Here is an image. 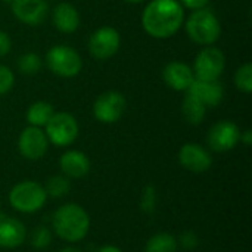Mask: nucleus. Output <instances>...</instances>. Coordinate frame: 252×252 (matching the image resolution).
Returning <instances> with one entry per match:
<instances>
[{
  "instance_id": "72a5a7b5",
  "label": "nucleus",
  "mask_w": 252,
  "mask_h": 252,
  "mask_svg": "<svg viewBox=\"0 0 252 252\" xmlns=\"http://www.w3.org/2000/svg\"><path fill=\"white\" fill-rule=\"evenodd\" d=\"M126 3H131V4H137V3H142L145 0H124Z\"/></svg>"
},
{
  "instance_id": "ddd939ff",
  "label": "nucleus",
  "mask_w": 252,
  "mask_h": 252,
  "mask_svg": "<svg viewBox=\"0 0 252 252\" xmlns=\"http://www.w3.org/2000/svg\"><path fill=\"white\" fill-rule=\"evenodd\" d=\"M179 162L188 171L192 173H205L213 164V158L205 148L196 143H186L179 152Z\"/></svg>"
},
{
  "instance_id": "7c9ffc66",
  "label": "nucleus",
  "mask_w": 252,
  "mask_h": 252,
  "mask_svg": "<svg viewBox=\"0 0 252 252\" xmlns=\"http://www.w3.org/2000/svg\"><path fill=\"white\" fill-rule=\"evenodd\" d=\"M239 142H242L244 145H247V146H250L252 143V133L251 130H245L244 133H241V139H239Z\"/></svg>"
},
{
  "instance_id": "2eb2a0df",
  "label": "nucleus",
  "mask_w": 252,
  "mask_h": 252,
  "mask_svg": "<svg viewBox=\"0 0 252 252\" xmlns=\"http://www.w3.org/2000/svg\"><path fill=\"white\" fill-rule=\"evenodd\" d=\"M52 22L59 32L71 34L80 27L81 18L77 7L68 1H59L52 12Z\"/></svg>"
},
{
  "instance_id": "aec40b11",
  "label": "nucleus",
  "mask_w": 252,
  "mask_h": 252,
  "mask_svg": "<svg viewBox=\"0 0 252 252\" xmlns=\"http://www.w3.org/2000/svg\"><path fill=\"white\" fill-rule=\"evenodd\" d=\"M53 114H55V109H53L52 103L38 100V102H34L32 105H30L25 117H27V121L30 126L41 128L49 123V120L52 118Z\"/></svg>"
},
{
  "instance_id": "5701e85b",
  "label": "nucleus",
  "mask_w": 252,
  "mask_h": 252,
  "mask_svg": "<svg viewBox=\"0 0 252 252\" xmlns=\"http://www.w3.org/2000/svg\"><path fill=\"white\" fill-rule=\"evenodd\" d=\"M69 189H71L69 180L63 176L50 177L46 183V188H44L47 196H52V198H62V196L68 195Z\"/></svg>"
},
{
  "instance_id": "9d476101",
  "label": "nucleus",
  "mask_w": 252,
  "mask_h": 252,
  "mask_svg": "<svg viewBox=\"0 0 252 252\" xmlns=\"http://www.w3.org/2000/svg\"><path fill=\"white\" fill-rule=\"evenodd\" d=\"M49 148V140L40 127H32L28 126L27 128L22 130L18 139V149L21 155L27 159L37 161L44 157Z\"/></svg>"
},
{
  "instance_id": "f8f14e48",
  "label": "nucleus",
  "mask_w": 252,
  "mask_h": 252,
  "mask_svg": "<svg viewBox=\"0 0 252 252\" xmlns=\"http://www.w3.org/2000/svg\"><path fill=\"white\" fill-rule=\"evenodd\" d=\"M241 139L239 127L232 121H220L208 131V145L216 152L232 151Z\"/></svg>"
},
{
  "instance_id": "20e7f679",
  "label": "nucleus",
  "mask_w": 252,
  "mask_h": 252,
  "mask_svg": "<svg viewBox=\"0 0 252 252\" xmlns=\"http://www.w3.org/2000/svg\"><path fill=\"white\" fill-rule=\"evenodd\" d=\"M47 68L58 77L72 78L80 74L83 68V61L78 52L65 44H56L50 47L46 53Z\"/></svg>"
},
{
  "instance_id": "c756f323",
  "label": "nucleus",
  "mask_w": 252,
  "mask_h": 252,
  "mask_svg": "<svg viewBox=\"0 0 252 252\" xmlns=\"http://www.w3.org/2000/svg\"><path fill=\"white\" fill-rule=\"evenodd\" d=\"M154 201H155L154 189H152V188H146L145 195H143V201H142L143 210H145V211H152V208H154Z\"/></svg>"
},
{
  "instance_id": "cd10ccee",
  "label": "nucleus",
  "mask_w": 252,
  "mask_h": 252,
  "mask_svg": "<svg viewBox=\"0 0 252 252\" xmlns=\"http://www.w3.org/2000/svg\"><path fill=\"white\" fill-rule=\"evenodd\" d=\"M12 49V40L7 32L0 31V58L6 56Z\"/></svg>"
},
{
  "instance_id": "412c9836",
  "label": "nucleus",
  "mask_w": 252,
  "mask_h": 252,
  "mask_svg": "<svg viewBox=\"0 0 252 252\" xmlns=\"http://www.w3.org/2000/svg\"><path fill=\"white\" fill-rule=\"evenodd\" d=\"M177 241L170 233H158L149 239L145 252H176Z\"/></svg>"
},
{
  "instance_id": "a878e982",
  "label": "nucleus",
  "mask_w": 252,
  "mask_h": 252,
  "mask_svg": "<svg viewBox=\"0 0 252 252\" xmlns=\"http://www.w3.org/2000/svg\"><path fill=\"white\" fill-rule=\"evenodd\" d=\"M50 238H52L50 230L47 227L40 226V227L34 229V232L31 235V244H32V247L41 250V248H46L50 244Z\"/></svg>"
},
{
  "instance_id": "7ed1b4c3",
  "label": "nucleus",
  "mask_w": 252,
  "mask_h": 252,
  "mask_svg": "<svg viewBox=\"0 0 252 252\" xmlns=\"http://www.w3.org/2000/svg\"><path fill=\"white\" fill-rule=\"evenodd\" d=\"M185 27L189 38L201 46H213L221 35L219 18L207 7L193 10L189 15Z\"/></svg>"
},
{
  "instance_id": "f704fd0d",
  "label": "nucleus",
  "mask_w": 252,
  "mask_h": 252,
  "mask_svg": "<svg viewBox=\"0 0 252 252\" xmlns=\"http://www.w3.org/2000/svg\"><path fill=\"white\" fill-rule=\"evenodd\" d=\"M6 1H9V3H12V1H13V0H6Z\"/></svg>"
},
{
  "instance_id": "6e6552de",
  "label": "nucleus",
  "mask_w": 252,
  "mask_h": 252,
  "mask_svg": "<svg viewBox=\"0 0 252 252\" xmlns=\"http://www.w3.org/2000/svg\"><path fill=\"white\" fill-rule=\"evenodd\" d=\"M127 100L123 93L108 90L99 94L93 103V115L97 121L105 124L117 123L126 112Z\"/></svg>"
},
{
  "instance_id": "f03ea898",
  "label": "nucleus",
  "mask_w": 252,
  "mask_h": 252,
  "mask_svg": "<svg viewBox=\"0 0 252 252\" xmlns=\"http://www.w3.org/2000/svg\"><path fill=\"white\" fill-rule=\"evenodd\" d=\"M52 223L56 235L66 242L81 241L90 227V219L87 213L75 204H66L58 208L53 214Z\"/></svg>"
},
{
  "instance_id": "393cba45",
  "label": "nucleus",
  "mask_w": 252,
  "mask_h": 252,
  "mask_svg": "<svg viewBox=\"0 0 252 252\" xmlns=\"http://www.w3.org/2000/svg\"><path fill=\"white\" fill-rule=\"evenodd\" d=\"M13 84H15L13 71L6 65H0V96H4L6 93H9Z\"/></svg>"
},
{
  "instance_id": "39448f33",
  "label": "nucleus",
  "mask_w": 252,
  "mask_h": 252,
  "mask_svg": "<svg viewBox=\"0 0 252 252\" xmlns=\"http://www.w3.org/2000/svg\"><path fill=\"white\" fill-rule=\"evenodd\" d=\"M46 199L47 193L44 188L31 180L18 183L9 193L10 205L19 213H35L46 204Z\"/></svg>"
},
{
  "instance_id": "4468645a",
  "label": "nucleus",
  "mask_w": 252,
  "mask_h": 252,
  "mask_svg": "<svg viewBox=\"0 0 252 252\" xmlns=\"http://www.w3.org/2000/svg\"><path fill=\"white\" fill-rule=\"evenodd\" d=\"M162 80L170 89L176 92H188V89L195 81V74L188 63L180 61H173L164 66Z\"/></svg>"
},
{
  "instance_id": "0eeeda50",
  "label": "nucleus",
  "mask_w": 252,
  "mask_h": 252,
  "mask_svg": "<svg viewBox=\"0 0 252 252\" xmlns=\"http://www.w3.org/2000/svg\"><path fill=\"white\" fill-rule=\"evenodd\" d=\"M44 127L47 140L55 146H69L78 136V123L69 112H55Z\"/></svg>"
},
{
  "instance_id": "1a4fd4ad",
  "label": "nucleus",
  "mask_w": 252,
  "mask_h": 252,
  "mask_svg": "<svg viewBox=\"0 0 252 252\" xmlns=\"http://www.w3.org/2000/svg\"><path fill=\"white\" fill-rule=\"evenodd\" d=\"M121 44L120 32L112 27H100L92 32L89 38V52L97 61L112 58Z\"/></svg>"
},
{
  "instance_id": "9b49d317",
  "label": "nucleus",
  "mask_w": 252,
  "mask_h": 252,
  "mask_svg": "<svg viewBox=\"0 0 252 252\" xmlns=\"http://www.w3.org/2000/svg\"><path fill=\"white\" fill-rule=\"evenodd\" d=\"M10 9L18 21L30 27L43 24L49 16L47 0H13Z\"/></svg>"
},
{
  "instance_id": "dca6fc26",
  "label": "nucleus",
  "mask_w": 252,
  "mask_h": 252,
  "mask_svg": "<svg viewBox=\"0 0 252 252\" xmlns=\"http://www.w3.org/2000/svg\"><path fill=\"white\" fill-rule=\"evenodd\" d=\"M186 93L199 99L207 108L219 106L224 97V89L219 81H202L196 78Z\"/></svg>"
},
{
  "instance_id": "f3484780",
  "label": "nucleus",
  "mask_w": 252,
  "mask_h": 252,
  "mask_svg": "<svg viewBox=\"0 0 252 252\" xmlns=\"http://www.w3.org/2000/svg\"><path fill=\"white\" fill-rule=\"evenodd\" d=\"M27 236L25 226L9 216L0 214V247L1 248H16Z\"/></svg>"
},
{
  "instance_id": "c85d7f7f",
  "label": "nucleus",
  "mask_w": 252,
  "mask_h": 252,
  "mask_svg": "<svg viewBox=\"0 0 252 252\" xmlns=\"http://www.w3.org/2000/svg\"><path fill=\"white\" fill-rule=\"evenodd\" d=\"M180 4L183 7H188L190 10H198V9H204L207 7V4L210 3V0H179Z\"/></svg>"
},
{
  "instance_id": "4be33fe9",
  "label": "nucleus",
  "mask_w": 252,
  "mask_h": 252,
  "mask_svg": "<svg viewBox=\"0 0 252 252\" xmlns=\"http://www.w3.org/2000/svg\"><path fill=\"white\" fill-rule=\"evenodd\" d=\"M41 68V58L34 52H27L18 58V69L24 75H34Z\"/></svg>"
},
{
  "instance_id": "f257e3e1",
  "label": "nucleus",
  "mask_w": 252,
  "mask_h": 252,
  "mask_svg": "<svg viewBox=\"0 0 252 252\" xmlns=\"http://www.w3.org/2000/svg\"><path fill=\"white\" fill-rule=\"evenodd\" d=\"M140 21L148 35L158 40L170 38L185 22V7L179 0H151Z\"/></svg>"
},
{
  "instance_id": "2f4dec72",
  "label": "nucleus",
  "mask_w": 252,
  "mask_h": 252,
  "mask_svg": "<svg viewBox=\"0 0 252 252\" xmlns=\"http://www.w3.org/2000/svg\"><path fill=\"white\" fill-rule=\"evenodd\" d=\"M96 252H121V250H118L117 247H102V248H99Z\"/></svg>"
},
{
  "instance_id": "bb28decb",
  "label": "nucleus",
  "mask_w": 252,
  "mask_h": 252,
  "mask_svg": "<svg viewBox=\"0 0 252 252\" xmlns=\"http://www.w3.org/2000/svg\"><path fill=\"white\" fill-rule=\"evenodd\" d=\"M180 244L185 250H193L198 247V236L193 232H185L180 236Z\"/></svg>"
},
{
  "instance_id": "b1692460",
  "label": "nucleus",
  "mask_w": 252,
  "mask_h": 252,
  "mask_svg": "<svg viewBox=\"0 0 252 252\" xmlns=\"http://www.w3.org/2000/svg\"><path fill=\"white\" fill-rule=\"evenodd\" d=\"M235 86L239 92L250 94L252 92V63L241 65L235 72Z\"/></svg>"
},
{
  "instance_id": "473e14b6",
  "label": "nucleus",
  "mask_w": 252,
  "mask_h": 252,
  "mask_svg": "<svg viewBox=\"0 0 252 252\" xmlns=\"http://www.w3.org/2000/svg\"><path fill=\"white\" fill-rule=\"evenodd\" d=\"M59 252H81L80 250H77V248H63L62 251Z\"/></svg>"
},
{
  "instance_id": "6ab92c4d",
  "label": "nucleus",
  "mask_w": 252,
  "mask_h": 252,
  "mask_svg": "<svg viewBox=\"0 0 252 252\" xmlns=\"http://www.w3.org/2000/svg\"><path fill=\"white\" fill-rule=\"evenodd\" d=\"M182 114L189 124L198 126L205 118L207 106L199 99H196L195 96L186 93V96L183 97V102H182Z\"/></svg>"
},
{
  "instance_id": "a211bd4d",
  "label": "nucleus",
  "mask_w": 252,
  "mask_h": 252,
  "mask_svg": "<svg viewBox=\"0 0 252 252\" xmlns=\"http://www.w3.org/2000/svg\"><path fill=\"white\" fill-rule=\"evenodd\" d=\"M59 167L66 177L81 179L90 171V159L80 151H68L61 157Z\"/></svg>"
},
{
  "instance_id": "423d86ee",
  "label": "nucleus",
  "mask_w": 252,
  "mask_h": 252,
  "mask_svg": "<svg viewBox=\"0 0 252 252\" xmlns=\"http://www.w3.org/2000/svg\"><path fill=\"white\" fill-rule=\"evenodd\" d=\"M226 68L224 53L214 46H205L195 58L193 74L196 80L202 81H219Z\"/></svg>"
}]
</instances>
